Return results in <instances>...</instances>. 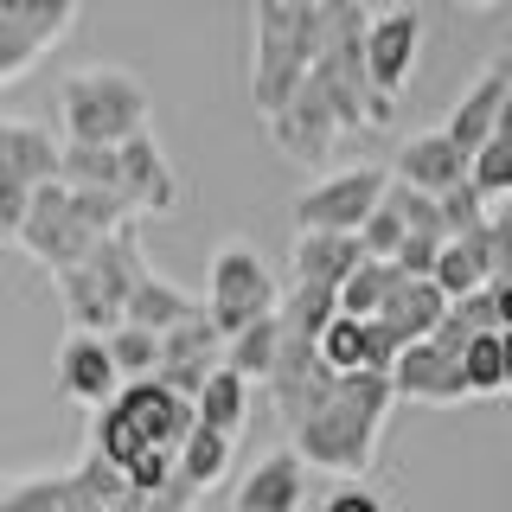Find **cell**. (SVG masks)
Segmentation results:
<instances>
[{"instance_id":"d590c367","label":"cell","mask_w":512,"mask_h":512,"mask_svg":"<svg viewBox=\"0 0 512 512\" xmlns=\"http://www.w3.org/2000/svg\"><path fill=\"white\" fill-rule=\"evenodd\" d=\"M26 205H32V186L0 160V244H20V224H26Z\"/></svg>"},{"instance_id":"603a6c76","label":"cell","mask_w":512,"mask_h":512,"mask_svg":"<svg viewBox=\"0 0 512 512\" xmlns=\"http://www.w3.org/2000/svg\"><path fill=\"white\" fill-rule=\"evenodd\" d=\"M186 314H199V301L186 295V288H173L167 276H141L135 282V295H128V308H122V320L128 327H148V333H167V327H180Z\"/></svg>"},{"instance_id":"ab89813d","label":"cell","mask_w":512,"mask_h":512,"mask_svg":"<svg viewBox=\"0 0 512 512\" xmlns=\"http://www.w3.org/2000/svg\"><path fill=\"white\" fill-rule=\"evenodd\" d=\"M320 512H391V506H384L372 487H352V480H346V487H333V500Z\"/></svg>"},{"instance_id":"60d3db41","label":"cell","mask_w":512,"mask_h":512,"mask_svg":"<svg viewBox=\"0 0 512 512\" xmlns=\"http://www.w3.org/2000/svg\"><path fill=\"white\" fill-rule=\"evenodd\" d=\"M487 301H493V320H500V333H512V282H487Z\"/></svg>"},{"instance_id":"5b68a950","label":"cell","mask_w":512,"mask_h":512,"mask_svg":"<svg viewBox=\"0 0 512 512\" xmlns=\"http://www.w3.org/2000/svg\"><path fill=\"white\" fill-rule=\"evenodd\" d=\"M276 308H282V282H276V269H269V256L256 250L250 237H224L212 250V282H205V314H212V327L231 340L250 320H269Z\"/></svg>"},{"instance_id":"3957f363","label":"cell","mask_w":512,"mask_h":512,"mask_svg":"<svg viewBox=\"0 0 512 512\" xmlns=\"http://www.w3.org/2000/svg\"><path fill=\"white\" fill-rule=\"evenodd\" d=\"M320 52V0H256V64H250V103L263 122L308 84Z\"/></svg>"},{"instance_id":"f1b7e54d","label":"cell","mask_w":512,"mask_h":512,"mask_svg":"<svg viewBox=\"0 0 512 512\" xmlns=\"http://www.w3.org/2000/svg\"><path fill=\"white\" fill-rule=\"evenodd\" d=\"M71 192H122V154L116 148H84V141H64V173Z\"/></svg>"},{"instance_id":"8d00e7d4","label":"cell","mask_w":512,"mask_h":512,"mask_svg":"<svg viewBox=\"0 0 512 512\" xmlns=\"http://www.w3.org/2000/svg\"><path fill=\"white\" fill-rule=\"evenodd\" d=\"M487 282H512V199L487 212Z\"/></svg>"},{"instance_id":"4fadbf2b","label":"cell","mask_w":512,"mask_h":512,"mask_svg":"<svg viewBox=\"0 0 512 512\" xmlns=\"http://www.w3.org/2000/svg\"><path fill=\"white\" fill-rule=\"evenodd\" d=\"M391 397H404V404H461V397H468L461 352H442L436 340L404 346L397 365H391Z\"/></svg>"},{"instance_id":"1f68e13d","label":"cell","mask_w":512,"mask_h":512,"mask_svg":"<svg viewBox=\"0 0 512 512\" xmlns=\"http://www.w3.org/2000/svg\"><path fill=\"white\" fill-rule=\"evenodd\" d=\"M461 372H468V397H500L506 391V365H500V333H480L461 352Z\"/></svg>"},{"instance_id":"74e56055","label":"cell","mask_w":512,"mask_h":512,"mask_svg":"<svg viewBox=\"0 0 512 512\" xmlns=\"http://www.w3.org/2000/svg\"><path fill=\"white\" fill-rule=\"evenodd\" d=\"M192 500H199V493H192L186 480H180V468H173V480L160 493H135V487H128L116 512H192Z\"/></svg>"},{"instance_id":"44dd1931","label":"cell","mask_w":512,"mask_h":512,"mask_svg":"<svg viewBox=\"0 0 512 512\" xmlns=\"http://www.w3.org/2000/svg\"><path fill=\"white\" fill-rule=\"evenodd\" d=\"M359 263H365V244H359V237H346V231H301L295 237V282L340 288Z\"/></svg>"},{"instance_id":"2e32d148","label":"cell","mask_w":512,"mask_h":512,"mask_svg":"<svg viewBox=\"0 0 512 512\" xmlns=\"http://www.w3.org/2000/svg\"><path fill=\"white\" fill-rule=\"evenodd\" d=\"M122 199L135 205V218L141 212H154V218H167L173 205H180V173L167 167V154H160V141L141 128L135 141H122Z\"/></svg>"},{"instance_id":"f35d334b","label":"cell","mask_w":512,"mask_h":512,"mask_svg":"<svg viewBox=\"0 0 512 512\" xmlns=\"http://www.w3.org/2000/svg\"><path fill=\"white\" fill-rule=\"evenodd\" d=\"M436 256H442V237H404V250H397L391 263L404 269V276H416V282H423L429 269H436Z\"/></svg>"},{"instance_id":"b9f144b4","label":"cell","mask_w":512,"mask_h":512,"mask_svg":"<svg viewBox=\"0 0 512 512\" xmlns=\"http://www.w3.org/2000/svg\"><path fill=\"white\" fill-rule=\"evenodd\" d=\"M487 148H506V154H512V96H506V109H500V122H493V135H487Z\"/></svg>"},{"instance_id":"ffe728a7","label":"cell","mask_w":512,"mask_h":512,"mask_svg":"<svg viewBox=\"0 0 512 512\" xmlns=\"http://www.w3.org/2000/svg\"><path fill=\"white\" fill-rule=\"evenodd\" d=\"M0 160H7L26 186H52L64 173V141L52 135V128H39V122L0 116Z\"/></svg>"},{"instance_id":"f546056e","label":"cell","mask_w":512,"mask_h":512,"mask_svg":"<svg viewBox=\"0 0 512 512\" xmlns=\"http://www.w3.org/2000/svg\"><path fill=\"white\" fill-rule=\"evenodd\" d=\"M109 359H116V372H122V384H135V378H154L160 372V333H148V327H122L109 333Z\"/></svg>"},{"instance_id":"4316f807","label":"cell","mask_w":512,"mask_h":512,"mask_svg":"<svg viewBox=\"0 0 512 512\" xmlns=\"http://www.w3.org/2000/svg\"><path fill=\"white\" fill-rule=\"evenodd\" d=\"M397 282H404V269L397 263H378V256H365L359 269L340 282V314H352V320H372L384 301L397 295Z\"/></svg>"},{"instance_id":"6da1fadb","label":"cell","mask_w":512,"mask_h":512,"mask_svg":"<svg viewBox=\"0 0 512 512\" xmlns=\"http://www.w3.org/2000/svg\"><path fill=\"white\" fill-rule=\"evenodd\" d=\"M391 378L384 372H346L340 391L327 397V410H314L308 423L295 429V455L301 468L320 474H365L378 461V436H384V416H391Z\"/></svg>"},{"instance_id":"9a60e30c","label":"cell","mask_w":512,"mask_h":512,"mask_svg":"<svg viewBox=\"0 0 512 512\" xmlns=\"http://www.w3.org/2000/svg\"><path fill=\"white\" fill-rule=\"evenodd\" d=\"M506 96H512V52H500V58H493V64L474 77L468 90H461V103H455V116H448L442 135H448L461 154L474 160L480 148H487L493 122H500V109H506Z\"/></svg>"},{"instance_id":"8fae6325","label":"cell","mask_w":512,"mask_h":512,"mask_svg":"<svg viewBox=\"0 0 512 512\" xmlns=\"http://www.w3.org/2000/svg\"><path fill=\"white\" fill-rule=\"evenodd\" d=\"M218 365H224V333L212 327V314H205V301H199V314H186L180 327L160 333V372L154 378L180 397H199Z\"/></svg>"},{"instance_id":"d4e9b609","label":"cell","mask_w":512,"mask_h":512,"mask_svg":"<svg viewBox=\"0 0 512 512\" xmlns=\"http://www.w3.org/2000/svg\"><path fill=\"white\" fill-rule=\"evenodd\" d=\"M276 352H282V314H269V320H250L244 333H231V340H224V365L250 384V378H269V372H276Z\"/></svg>"},{"instance_id":"52a82bcc","label":"cell","mask_w":512,"mask_h":512,"mask_svg":"<svg viewBox=\"0 0 512 512\" xmlns=\"http://www.w3.org/2000/svg\"><path fill=\"white\" fill-rule=\"evenodd\" d=\"M384 192H391L384 167L327 173L320 186H308V192L295 199V224H301V231H346V237H359V224L384 205Z\"/></svg>"},{"instance_id":"ee69618b","label":"cell","mask_w":512,"mask_h":512,"mask_svg":"<svg viewBox=\"0 0 512 512\" xmlns=\"http://www.w3.org/2000/svg\"><path fill=\"white\" fill-rule=\"evenodd\" d=\"M461 7H500V0H461Z\"/></svg>"},{"instance_id":"cb8c5ba5","label":"cell","mask_w":512,"mask_h":512,"mask_svg":"<svg viewBox=\"0 0 512 512\" xmlns=\"http://www.w3.org/2000/svg\"><path fill=\"white\" fill-rule=\"evenodd\" d=\"M192 416H199L205 429H218V436H244V416H250V384L231 372V365H218L212 378H205V391L192 397Z\"/></svg>"},{"instance_id":"836d02e7","label":"cell","mask_w":512,"mask_h":512,"mask_svg":"<svg viewBox=\"0 0 512 512\" xmlns=\"http://www.w3.org/2000/svg\"><path fill=\"white\" fill-rule=\"evenodd\" d=\"M64 506V474H32L0 487V512H58Z\"/></svg>"},{"instance_id":"4dcf8cb0","label":"cell","mask_w":512,"mask_h":512,"mask_svg":"<svg viewBox=\"0 0 512 512\" xmlns=\"http://www.w3.org/2000/svg\"><path fill=\"white\" fill-rule=\"evenodd\" d=\"M314 346H320V359H327L340 378L346 372H365V352H372V340H365V320H352V314H340Z\"/></svg>"},{"instance_id":"8992f818","label":"cell","mask_w":512,"mask_h":512,"mask_svg":"<svg viewBox=\"0 0 512 512\" xmlns=\"http://www.w3.org/2000/svg\"><path fill=\"white\" fill-rule=\"evenodd\" d=\"M20 250L32 256V263H45L58 276V269L84 263V256L96 250V231L84 218H77L71 205V186L52 180V186H32V205H26V224H20Z\"/></svg>"},{"instance_id":"484cf974","label":"cell","mask_w":512,"mask_h":512,"mask_svg":"<svg viewBox=\"0 0 512 512\" xmlns=\"http://www.w3.org/2000/svg\"><path fill=\"white\" fill-rule=\"evenodd\" d=\"M282 327L295 333V340H320V333L340 320V288H314V282H288L282 295Z\"/></svg>"},{"instance_id":"9c48e42d","label":"cell","mask_w":512,"mask_h":512,"mask_svg":"<svg viewBox=\"0 0 512 512\" xmlns=\"http://www.w3.org/2000/svg\"><path fill=\"white\" fill-rule=\"evenodd\" d=\"M340 135H346V122H340V109H333V96H327V84H320L314 71H308V84L269 116V141H276V154L301 160V167H320Z\"/></svg>"},{"instance_id":"5bb4252c","label":"cell","mask_w":512,"mask_h":512,"mask_svg":"<svg viewBox=\"0 0 512 512\" xmlns=\"http://www.w3.org/2000/svg\"><path fill=\"white\" fill-rule=\"evenodd\" d=\"M58 391L71 397V404H90V410L116 404L122 372H116V359H109L103 333H77V327L64 333V346H58Z\"/></svg>"},{"instance_id":"30bf717a","label":"cell","mask_w":512,"mask_h":512,"mask_svg":"<svg viewBox=\"0 0 512 512\" xmlns=\"http://www.w3.org/2000/svg\"><path fill=\"white\" fill-rule=\"evenodd\" d=\"M269 391H276V410H282L288 436H295L314 410H327V397L340 391V372L320 359L314 340H295V333L282 327V352H276V372H269Z\"/></svg>"},{"instance_id":"ba28073f","label":"cell","mask_w":512,"mask_h":512,"mask_svg":"<svg viewBox=\"0 0 512 512\" xmlns=\"http://www.w3.org/2000/svg\"><path fill=\"white\" fill-rule=\"evenodd\" d=\"M77 0H0V90L71 32Z\"/></svg>"},{"instance_id":"83f0119b","label":"cell","mask_w":512,"mask_h":512,"mask_svg":"<svg viewBox=\"0 0 512 512\" xmlns=\"http://www.w3.org/2000/svg\"><path fill=\"white\" fill-rule=\"evenodd\" d=\"M231 436H218V429H205V423H192V436L180 448V480L192 493H205V487H218L224 474H231Z\"/></svg>"},{"instance_id":"e0dca14e","label":"cell","mask_w":512,"mask_h":512,"mask_svg":"<svg viewBox=\"0 0 512 512\" xmlns=\"http://www.w3.org/2000/svg\"><path fill=\"white\" fill-rule=\"evenodd\" d=\"M442 314H448V295H442V288L429 282V276H423V282L404 276V282H397V295L384 301V308H378L372 320H378V333H384V340L404 352V346H416V340H436Z\"/></svg>"},{"instance_id":"d6a6232c","label":"cell","mask_w":512,"mask_h":512,"mask_svg":"<svg viewBox=\"0 0 512 512\" xmlns=\"http://www.w3.org/2000/svg\"><path fill=\"white\" fill-rule=\"evenodd\" d=\"M404 237H410V224H404V212L391 205V192H384V205H378V212L359 224V244H365V256H378V263H391V256L404 250Z\"/></svg>"},{"instance_id":"ac0fdd59","label":"cell","mask_w":512,"mask_h":512,"mask_svg":"<svg viewBox=\"0 0 512 512\" xmlns=\"http://www.w3.org/2000/svg\"><path fill=\"white\" fill-rule=\"evenodd\" d=\"M308 500V468L295 448H276L237 480V512H301Z\"/></svg>"},{"instance_id":"277c9868","label":"cell","mask_w":512,"mask_h":512,"mask_svg":"<svg viewBox=\"0 0 512 512\" xmlns=\"http://www.w3.org/2000/svg\"><path fill=\"white\" fill-rule=\"evenodd\" d=\"M58 116H64V141L122 148L148 128V84L116 71V64H90V71H71L58 84Z\"/></svg>"},{"instance_id":"7a4b0ae2","label":"cell","mask_w":512,"mask_h":512,"mask_svg":"<svg viewBox=\"0 0 512 512\" xmlns=\"http://www.w3.org/2000/svg\"><path fill=\"white\" fill-rule=\"evenodd\" d=\"M365 32L372 13L365 0H320V52H314V77L327 84L333 109L346 128H384L391 103L372 90V64H365Z\"/></svg>"},{"instance_id":"7c38bea8","label":"cell","mask_w":512,"mask_h":512,"mask_svg":"<svg viewBox=\"0 0 512 512\" xmlns=\"http://www.w3.org/2000/svg\"><path fill=\"white\" fill-rule=\"evenodd\" d=\"M416 45H423V13H416V7L372 13V32H365V64H372V90L384 96V103H397V90L410 84Z\"/></svg>"},{"instance_id":"7bdbcfd3","label":"cell","mask_w":512,"mask_h":512,"mask_svg":"<svg viewBox=\"0 0 512 512\" xmlns=\"http://www.w3.org/2000/svg\"><path fill=\"white\" fill-rule=\"evenodd\" d=\"M500 365H506V391H512V333H500Z\"/></svg>"},{"instance_id":"7402d4cb","label":"cell","mask_w":512,"mask_h":512,"mask_svg":"<svg viewBox=\"0 0 512 512\" xmlns=\"http://www.w3.org/2000/svg\"><path fill=\"white\" fill-rule=\"evenodd\" d=\"M429 282H436L448 301L480 295V288H487V224L468 231V237H448L442 256H436V269H429Z\"/></svg>"},{"instance_id":"e575fe53","label":"cell","mask_w":512,"mask_h":512,"mask_svg":"<svg viewBox=\"0 0 512 512\" xmlns=\"http://www.w3.org/2000/svg\"><path fill=\"white\" fill-rule=\"evenodd\" d=\"M436 205H442V244H448V237H468V231H480V224H487V199H480L468 180L448 186Z\"/></svg>"},{"instance_id":"d6986e66","label":"cell","mask_w":512,"mask_h":512,"mask_svg":"<svg viewBox=\"0 0 512 512\" xmlns=\"http://www.w3.org/2000/svg\"><path fill=\"white\" fill-rule=\"evenodd\" d=\"M461 180H468V154H461L442 128L410 135L404 148H397V186H416V192H429V199H442V192L461 186Z\"/></svg>"}]
</instances>
